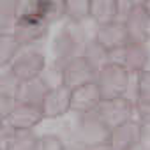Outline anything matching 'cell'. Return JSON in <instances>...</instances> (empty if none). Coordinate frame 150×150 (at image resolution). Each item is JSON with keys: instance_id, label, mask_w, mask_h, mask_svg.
<instances>
[{"instance_id": "cell-1", "label": "cell", "mask_w": 150, "mask_h": 150, "mask_svg": "<svg viewBox=\"0 0 150 150\" xmlns=\"http://www.w3.org/2000/svg\"><path fill=\"white\" fill-rule=\"evenodd\" d=\"M20 0H0V23H11L18 14Z\"/></svg>"}, {"instance_id": "cell-2", "label": "cell", "mask_w": 150, "mask_h": 150, "mask_svg": "<svg viewBox=\"0 0 150 150\" xmlns=\"http://www.w3.org/2000/svg\"><path fill=\"white\" fill-rule=\"evenodd\" d=\"M14 37L7 34H0V58H7L14 51Z\"/></svg>"}]
</instances>
